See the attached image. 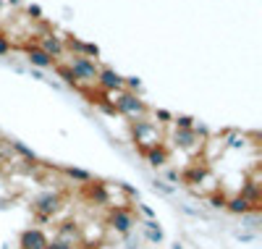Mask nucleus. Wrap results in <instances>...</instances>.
<instances>
[{"label":"nucleus","instance_id":"23","mask_svg":"<svg viewBox=\"0 0 262 249\" xmlns=\"http://www.w3.org/2000/svg\"><path fill=\"white\" fill-rule=\"evenodd\" d=\"M173 121H176L179 129H194V118H189V116H179V118H173Z\"/></svg>","mask_w":262,"mask_h":249},{"label":"nucleus","instance_id":"21","mask_svg":"<svg viewBox=\"0 0 262 249\" xmlns=\"http://www.w3.org/2000/svg\"><path fill=\"white\" fill-rule=\"evenodd\" d=\"M226 202H228V197H226V194H212V197H210V208L221 210V208H226Z\"/></svg>","mask_w":262,"mask_h":249},{"label":"nucleus","instance_id":"28","mask_svg":"<svg viewBox=\"0 0 262 249\" xmlns=\"http://www.w3.org/2000/svg\"><path fill=\"white\" fill-rule=\"evenodd\" d=\"M158 118H160L163 123H170V121H173V116H170L168 110H158Z\"/></svg>","mask_w":262,"mask_h":249},{"label":"nucleus","instance_id":"30","mask_svg":"<svg viewBox=\"0 0 262 249\" xmlns=\"http://www.w3.org/2000/svg\"><path fill=\"white\" fill-rule=\"evenodd\" d=\"M173 249H184V246H181V244H176V246H173Z\"/></svg>","mask_w":262,"mask_h":249},{"label":"nucleus","instance_id":"14","mask_svg":"<svg viewBox=\"0 0 262 249\" xmlns=\"http://www.w3.org/2000/svg\"><path fill=\"white\" fill-rule=\"evenodd\" d=\"M58 239H63V241H69V244H74L76 239H79V225L76 223H63L60 229H58Z\"/></svg>","mask_w":262,"mask_h":249},{"label":"nucleus","instance_id":"15","mask_svg":"<svg viewBox=\"0 0 262 249\" xmlns=\"http://www.w3.org/2000/svg\"><path fill=\"white\" fill-rule=\"evenodd\" d=\"M144 236H147L152 244H160V241H163V231L158 229L155 220H147V223H144Z\"/></svg>","mask_w":262,"mask_h":249},{"label":"nucleus","instance_id":"8","mask_svg":"<svg viewBox=\"0 0 262 249\" xmlns=\"http://www.w3.org/2000/svg\"><path fill=\"white\" fill-rule=\"evenodd\" d=\"M95 84H100L102 92H116V89H123V76H118L113 69H102L97 74V81Z\"/></svg>","mask_w":262,"mask_h":249},{"label":"nucleus","instance_id":"6","mask_svg":"<svg viewBox=\"0 0 262 249\" xmlns=\"http://www.w3.org/2000/svg\"><path fill=\"white\" fill-rule=\"evenodd\" d=\"M48 234L42 231V229H27L24 234H21L18 239V246L21 249H45L48 246Z\"/></svg>","mask_w":262,"mask_h":249},{"label":"nucleus","instance_id":"31","mask_svg":"<svg viewBox=\"0 0 262 249\" xmlns=\"http://www.w3.org/2000/svg\"><path fill=\"white\" fill-rule=\"evenodd\" d=\"M3 3H6V0H0V6H3Z\"/></svg>","mask_w":262,"mask_h":249},{"label":"nucleus","instance_id":"22","mask_svg":"<svg viewBox=\"0 0 262 249\" xmlns=\"http://www.w3.org/2000/svg\"><path fill=\"white\" fill-rule=\"evenodd\" d=\"M45 249H74V244L63 241V239H53V241H48V246H45Z\"/></svg>","mask_w":262,"mask_h":249},{"label":"nucleus","instance_id":"26","mask_svg":"<svg viewBox=\"0 0 262 249\" xmlns=\"http://www.w3.org/2000/svg\"><path fill=\"white\" fill-rule=\"evenodd\" d=\"M11 50V42H8V37L6 34H0V55H6Z\"/></svg>","mask_w":262,"mask_h":249},{"label":"nucleus","instance_id":"2","mask_svg":"<svg viewBox=\"0 0 262 249\" xmlns=\"http://www.w3.org/2000/svg\"><path fill=\"white\" fill-rule=\"evenodd\" d=\"M69 69L76 74V79H81V81H86V84H95V81H97V74H100V69L95 66V60H92V58H84V55H74L71 63H69Z\"/></svg>","mask_w":262,"mask_h":249},{"label":"nucleus","instance_id":"27","mask_svg":"<svg viewBox=\"0 0 262 249\" xmlns=\"http://www.w3.org/2000/svg\"><path fill=\"white\" fill-rule=\"evenodd\" d=\"M123 87H131V89H139V79L131 76V79H123Z\"/></svg>","mask_w":262,"mask_h":249},{"label":"nucleus","instance_id":"10","mask_svg":"<svg viewBox=\"0 0 262 249\" xmlns=\"http://www.w3.org/2000/svg\"><path fill=\"white\" fill-rule=\"evenodd\" d=\"M39 50H45L50 58H60L63 53H66V48H63V39L60 37H55V34H48V37H42V45H39Z\"/></svg>","mask_w":262,"mask_h":249},{"label":"nucleus","instance_id":"18","mask_svg":"<svg viewBox=\"0 0 262 249\" xmlns=\"http://www.w3.org/2000/svg\"><path fill=\"white\" fill-rule=\"evenodd\" d=\"M58 76H60L66 84H74V87H76V81H79V79H76V74L69 69V66H58Z\"/></svg>","mask_w":262,"mask_h":249},{"label":"nucleus","instance_id":"19","mask_svg":"<svg viewBox=\"0 0 262 249\" xmlns=\"http://www.w3.org/2000/svg\"><path fill=\"white\" fill-rule=\"evenodd\" d=\"M66 173H69L71 178H76V181H84V184H90V181H92V176L86 171H81V168H66Z\"/></svg>","mask_w":262,"mask_h":249},{"label":"nucleus","instance_id":"13","mask_svg":"<svg viewBox=\"0 0 262 249\" xmlns=\"http://www.w3.org/2000/svg\"><path fill=\"white\" fill-rule=\"evenodd\" d=\"M242 197L249 202L252 208H259V184L257 181H247L244 189H242Z\"/></svg>","mask_w":262,"mask_h":249},{"label":"nucleus","instance_id":"20","mask_svg":"<svg viewBox=\"0 0 262 249\" xmlns=\"http://www.w3.org/2000/svg\"><path fill=\"white\" fill-rule=\"evenodd\" d=\"M63 48H69V50H76V53L81 55V53H84V42H81V39H76V37H66Z\"/></svg>","mask_w":262,"mask_h":249},{"label":"nucleus","instance_id":"11","mask_svg":"<svg viewBox=\"0 0 262 249\" xmlns=\"http://www.w3.org/2000/svg\"><path fill=\"white\" fill-rule=\"evenodd\" d=\"M226 208L231 210V213H236V215H249L252 210H257V208H252L249 202L242 197V194H236V197H231L228 202H226Z\"/></svg>","mask_w":262,"mask_h":249},{"label":"nucleus","instance_id":"7","mask_svg":"<svg viewBox=\"0 0 262 249\" xmlns=\"http://www.w3.org/2000/svg\"><path fill=\"white\" fill-rule=\"evenodd\" d=\"M196 134H200V129H179L176 131V147H181V150H189V152H196L202 147V142L196 139Z\"/></svg>","mask_w":262,"mask_h":249},{"label":"nucleus","instance_id":"1","mask_svg":"<svg viewBox=\"0 0 262 249\" xmlns=\"http://www.w3.org/2000/svg\"><path fill=\"white\" fill-rule=\"evenodd\" d=\"M134 142L142 144L144 150L158 147V142H160V131H158V126L152 123V121H134Z\"/></svg>","mask_w":262,"mask_h":249},{"label":"nucleus","instance_id":"12","mask_svg":"<svg viewBox=\"0 0 262 249\" xmlns=\"http://www.w3.org/2000/svg\"><path fill=\"white\" fill-rule=\"evenodd\" d=\"M144 155H147V163H149L152 168H160V165L168 163V152H165V147H160V144L144 150Z\"/></svg>","mask_w":262,"mask_h":249},{"label":"nucleus","instance_id":"29","mask_svg":"<svg viewBox=\"0 0 262 249\" xmlns=\"http://www.w3.org/2000/svg\"><path fill=\"white\" fill-rule=\"evenodd\" d=\"M39 13H42L39 6H29V16H32V18H39Z\"/></svg>","mask_w":262,"mask_h":249},{"label":"nucleus","instance_id":"9","mask_svg":"<svg viewBox=\"0 0 262 249\" xmlns=\"http://www.w3.org/2000/svg\"><path fill=\"white\" fill-rule=\"evenodd\" d=\"M27 58H29L32 66H37V69H50V66H53V58L45 50H39L37 45H29V48H27Z\"/></svg>","mask_w":262,"mask_h":249},{"label":"nucleus","instance_id":"17","mask_svg":"<svg viewBox=\"0 0 262 249\" xmlns=\"http://www.w3.org/2000/svg\"><path fill=\"white\" fill-rule=\"evenodd\" d=\"M205 173H207V168H200V165H194V168H189L186 171V181H189V184H200V181L205 178Z\"/></svg>","mask_w":262,"mask_h":249},{"label":"nucleus","instance_id":"5","mask_svg":"<svg viewBox=\"0 0 262 249\" xmlns=\"http://www.w3.org/2000/svg\"><path fill=\"white\" fill-rule=\"evenodd\" d=\"M107 225L116 229L118 234H131V229H134V215L126 208H113L111 215H107Z\"/></svg>","mask_w":262,"mask_h":249},{"label":"nucleus","instance_id":"24","mask_svg":"<svg viewBox=\"0 0 262 249\" xmlns=\"http://www.w3.org/2000/svg\"><path fill=\"white\" fill-rule=\"evenodd\" d=\"M81 55H84V58H86V55L97 58V55H100V48H97V45H86V42H84V53H81Z\"/></svg>","mask_w":262,"mask_h":249},{"label":"nucleus","instance_id":"3","mask_svg":"<svg viewBox=\"0 0 262 249\" xmlns=\"http://www.w3.org/2000/svg\"><path fill=\"white\" fill-rule=\"evenodd\" d=\"M116 110L123 113V116L137 118V116H144V113H147V105H144L134 92H121L118 100H116Z\"/></svg>","mask_w":262,"mask_h":249},{"label":"nucleus","instance_id":"4","mask_svg":"<svg viewBox=\"0 0 262 249\" xmlns=\"http://www.w3.org/2000/svg\"><path fill=\"white\" fill-rule=\"evenodd\" d=\"M34 210H37V215H42V218H53V215L60 210V194H58V192L39 194V197L34 199Z\"/></svg>","mask_w":262,"mask_h":249},{"label":"nucleus","instance_id":"25","mask_svg":"<svg viewBox=\"0 0 262 249\" xmlns=\"http://www.w3.org/2000/svg\"><path fill=\"white\" fill-rule=\"evenodd\" d=\"M13 150H18L21 155H27V157H29V160H34V152H32L29 147H24V144H21V142H13Z\"/></svg>","mask_w":262,"mask_h":249},{"label":"nucleus","instance_id":"16","mask_svg":"<svg viewBox=\"0 0 262 249\" xmlns=\"http://www.w3.org/2000/svg\"><path fill=\"white\" fill-rule=\"evenodd\" d=\"M90 197L95 202H100V205H105V202H107V189L102 184H92V181H90Z\"/></svg>","mask_w":262,"mask_h":249}]
</instances>
